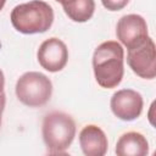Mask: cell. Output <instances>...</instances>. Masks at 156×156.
Instances as JSON below:
<instances>
[{
  "instance_id": "obj_3",
  "label": "cell",
  "mask_w": 156,
  "mask_h": 156,
  "mask_svg": "<svg viewBox=\"0 0 156 156\" xmlns=\"http://www.w3.org/2000/svg\"><path fill=\"white\" fill-rule=\"evenodd\" d=\"M41 134L49 154H63L76 136V123L69 115L54 111L44 117Z\"/></svg>"
},
{
  "instance_id": "obj_9",
  "label": "cell",
  "mask_w": 156,
  "mask_h": 156,
  "mask_svg": "<svg viewBox=\"0 0 156 156\" xmlns=\"http://www.w3.org/2000/svg\"><path fill=\"white\" fill-rule=\"evenodd\" d=\"M79 145L87 156H104L108 149L105 132L95 124H88L80 130Z\"/></svg>"
},
{
  "instance_id": "obj_5",
  "label": "cell",
  "mask_w": 156,
  "mask_h": 156,
  "mask_svg": "<svg viewBox=\"0 0 156 156\" xmlns=\"http://www.w3.org/2000/svg\"><path fill=\"white\" fill-rule=\"evenodd\" d=\"M127 63L140 78L154 79L156 76V46L152 38L147 37L139 45L128 49Z\"/></svg>"
},
{
  "instance_id": "obj_16",
  "label": "cell",
  "mask_w": 156,
  "mask_h": 156,
  "mask_svg": "<svg viewBox=\"0 0 156 156\" xmlns=\"http://www.w3.org/2000/svg\"><path fill=\"white\" fill-rule=\"evenodd\" d=\"M56 1H60V0H56Z\"/></svg>"
},
{
  "instance_id": "obj_6",
  "label": "cell",
  "mask_w": 156,
  "mask_h": 156,
  "mask_svg": "<svg viewBox=\"0 0 156 156\" xmlns=\"http://www.w3.org/2000/svg\"><path fill=\"white\" fill-rule=\"evenodd\" d=\"M116 35L121 44H123L127 49H132L149 37L146 21L136 13L126 15L117 22Z\"/></svg>"
},
{
  "instance_id": "obj_1",
  "label": "cell",
  "mask_w": 156,
  "mask_h": 156,
  "mask_svg": "<svg viewBox=\"0 0 156 156\" xmlns=\"http://www.w3.org/2000/svg\"><path fill=\"white\" fill-rule=\"evenodd\" d=\"M124 50L118 41L101 43L93 55V69L98 84L105 89L116 88L124 74Z\"/></svg>"
},
{
  "instance_id": "obj_15",
  "label": "cell",
  "mask_w": 156,
  "mask_h": 156,
  "mask_svg": "<svg viewBox=\"0 0 156 156\" xmlns=\"http://www.w3.org/2000/svg\"><path fill=\"white\" fill-rule=\"evenodd\" d=\"M5 4H6V0H0V11H1L2 9H4Z\"/></svg>"
},
{
  "instance_id": "obj_2",
  "label": "cell",
  "mask_w": 156,
  "mask_h": 156,
  "mask_svg": "<svg viewBox=\"0 0 156 156\" xmlns=\"http://www.w3.org/2000/svg\"><path fill=\"white\" fill-rule=\"evenodd\" d=\"M13 28L23 34H37L46 32L54 22L52 7L41 0L15 6L10 15Z\"/></svg>"
},
{
  "instance_id": "obj_8",
  "label": "cell",
  "mask_w": 156,
  "mask_h": 156,
  "mask_svg": "<svg viewBox=\"0 0 156 156\" xmlns=\"http://www.w3.org/2000/svg\"><path fill=\"white\" fill-rule=\"evenodd\" d=\"M37 58L44 69L49 72H58L67 65L68 49L61 39L52 37L40 44Z\"/></svg>"
},
{
  "instance_id": "obj_4",
  "label": "cell",
  "mask_w": 156,
  "mask_h": 156,
  "mask_svg": "<svg viewBox=\"0 0 156 156\" xmlns=\"http://www.w3.org/2000/svg\"><path fill=\"white\" fill-rule=\"evenodd\" d=\"M52 94L51 80L40 72H26L16 83V96L26 106L45 105Z\"/></svg>"
},
{
  "instance_id": "obj_10",
  "label": "cell",
  "mask_w": 156,
  "mask_h": 156,
  "mask_svg": "<svg viewBox=\"0 0 156 156\" xmlns=\"http://www.w3.org/2000/svg\"><path fill=\"white\" fill-rule=\"evenodd\" d=\"M115 151L118 156H145L149 152V143L141 133L127 132L117 140Z\"/></svg>"
},
{
  "instance_id": "obj_14",
  "label": "cell",
  "mask_w": 156,
  "mask_h": 156,
  "mask_svg": "<svg viewBox=\"0 0 156 156\" xmlns=\"http://www.w3.org/2000/svg\"><path fill=\"white\" fill-rule=\"evenodd\" d=\"M4 87H5V77H4L2 71L0 69V93L4 91Z\"/></svg>"
},
{
  "instance_id": "obj_12",
  "label": "cell",
  "mask_w": 156,
  "mask_h": 156,
  "mask_svg": "<svg viewBox=\"0 0 156 156\" xmlns=\"http://www.w3.org/2000/svg\"><path fill=\"white\" fill-rule=\"evenodd\" d=\"M130 0H101L105 9L108 11H119L128 5Z\"/></svg>"
},
{
  "instance_id": "obj_7",
  "label": "cell",
  "mask_w": 156,
  "mask_h": 156,
  "mask_svg": "<svg viewBox=\"0 0 156 156\" xmlns=\"http://www.w3.org/2000/svg\"><path fill=\"white\" fill-rule=\"evenodd\" d=\"M111 111L122 121H134L143 111L144 101L140 93L133 89L117 90L110 101Z\"/></svg>"
},
{
  "instance_id": "obj_11",
  "label": "cell",
  "mask_w": 156,
  "mask_h": 156,
  "mask_svg": "<svg viewBox=\"0 0 156 156\" xmlns=\"http://www.w3.org/2000/svg\"><path fill=\"white\" fill-rule=\"evenodd\" d=\"M65 13L74 22L83 23L89 21L95 11L94 0H60Z\"/></svg>"
},
{
  "instance_id": "obj_13",
  "label": "cell",
  "mask_w": 156,
  "mask_h": 156,
  "mask_svg": "<svg viewBox=\"0 0 156 156\" xmlns=\"http://www.w3.org/2000/svg\"><path fill=\"white\" fill-rule=\"evenodd\" d=\"M5 104H6V96L5 93H0V126H1V117H2V112L5 110Z\"/></svg>"
}]
</instances>
